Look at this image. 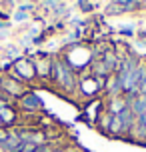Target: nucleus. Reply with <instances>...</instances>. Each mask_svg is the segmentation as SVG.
Wrapping results in <instances>:
<instances>
[{
  "label": "nucleus",
  "mask_w": 146,
  "mask_h": 152,
  "mask_svg": "<svg viewBox=\"0 0 146 152\" xmlns=\"http://www.w3.org/2000/svg\"><path fill=\"white\" fill-rule=\"evenodd\" d=\"M54 86H58L62 92H74L78 90L80 78L74 72V68L68 64L64 56H54L52 58V80Z\"/></svg>",
  "instance_id": "1"
},
{
  "label": "nucleus",
  "mask_w": 146,
  "mask_h": 152,
  "mask_svg": "<svg viewBox=\"0 0 146 152\" xmlns=\"http://www.w3.org/2000/svg\"><path fill=\"white\" fill-rule=\"evenodd\" d=\"M6 74L10 76V78L18 80V82L28 84L36 78V74H34V62H32V58H28V56H20L18 60L12 62V66L6 70Z\"/></svg>",
  "instance_id": "2"
},
{
  "label": "nucleus",
  "mask_w": 146,
  "mask_h": 152,
  "mask_svg": "<svg viewBox=\"0 0 146 152\" xmlns=\"http://www.w3.org/2000/svg\"><path fill=\"white\" fill-rule=\"evenodd\" d=\"M134 120H136V116L132 114L130 106H126L124 110H120V112H118L114 118H112V126H110L108 136L120 138V140H126V136H128V130H130V126L134 124Z\"/></svg>",
  "instance_id": "3"
},
{
  "label": "nucleus",
  "mask_w": 146,
  "mask_h": 152,
  "mask_svg": "<svg viewBox=\"0 0 146 152\" xmlns=\"http://www.w3.org/2000/svg\"><path fill=\"white\" fill-rule=\"evenodd\" d=\"M26 90H28V86H26V84L18 82V80H14V78H10L6 72H4V74H0V94H2L4 98L18 100Z\"/></svg>",
  "instance_id": "4"
},
{
  "label": "nucleus",
  "mask_w": 146,
  "mask_h": 152,
  "mask_svg": "<svg viewBox=\"0 0 146 152\" xmlns=\"http://www.w3.org/2000/svg\"><path fill=\"white\" fill-rule=\"evenodd\" d=\"M18 106H20V110H24V112H28V114H36L44 108V102H42V98H40L36 92L26 90L18 98Z\"/></svg>",
  "instance_id": "5"
},
{
  "label": "nucleus",
  "mask_w": 146,
  "mask_h": 152,
  "mask_svg": "<svg viewBox=\"0 0 146 152\" xmlns=\"http://www.w3.org/2000/svg\"><path fill=\"white\" fill-rule=\"evenodd\" d=\"M52 58L54 56H48V54H38V56L32 58L36 78H40V80H52Z\"/></svg>",
  "instance_id": "6"
},
{
  "label": "nucleus",
  "mask_w": 146,
  "mask_h": 152,
  "mask_svg": "<svg viewBox=\"0 0 146 152\" xmlns=\"http://www.w3.org/2000/svg\"><path fill=\"white\" fill-rule=\"evenodd\" d=\"M128 142H134V144H146V122L142 118H136L134 124L128 130V136H126Z\"/></svg>",
  "instance_id": "7"
},
{
  "label": "nucleus",
  "mask_w": 146,
  "mask_h": 152,
  "mask_svg": "<svg viewBox=\"0 0 146 152\" xmlns=\"http://www.w3.org/2000/svg\"><path fill=\"white\" fill-rule=\"evenodd\" d=\"M102 92H104V96L106 98H116V96H122V84H120V78H118V74H110L104 80V86H102Z\"/></svg>",
  "instance_id": "8"
},
{
  "label": "nucleus",
  "mask_w": 146,
  "mask_h": 152,
  "mask_svg": "<svg viewBox=\"0 0 146 152\" xmlns=\"http://www.w3.org/2000/svg\"><path fill=\"white\" fill-rule=\"evenodd\" d=\"M22 144L24 142L20 140L16 128H10V134H8V138L0 144V150L2 152H22Z\"/></svg>",
  "instance_id": "9"
},
{
  "label": "nucleus",
  "mask_w": 146,
  "mask_h": 152,
  "mask_svg": "<svg viewBox=\"0 0 146 152\" xmlns=\"http://www.w3.org/2000/svg\"><path fill=\"white\" fill-rule=\"evenodd\" d=\"M128 106V100L122 96H116V98H104V110L106 112H110L112 116H116V114L120 112V110H124V108Z\"/></svg>",
  "instance_id": "10"
},
{
  "label": "nucleus",
  "mask_w": 146,
  "mask_h": 152,
  "mask_svg": "<svg viewBox=\"0 0 146 152\" xmlns=\"http://www.w3.org/2000/svg\"><path fill=\"white\" fill-rule=\"evenodd\" d=\"M16 120H18V114H16L12 104H6V106L0 108V122H2V126L12 128V124H14Z\"/></svg>",
  "instance_id": "11"
},
{
  "label": "nucleus",
  "mask_w": 146,
  "mask_h": 152,
  "mask_svg": "<svg viewBox=\"0 0 146 152\" xmlns=\"http://www.w3.org/2000/svg\"><path fill=\"white\" fill-rule=\"evenodd\" d=\"M112 114L106 112V110H102V112L96 116V120H94V124H96V128L100 130V132H104V134H108L110 132V126H112Z\"/></svg>",
  "instance_id": "12"
},
{
  "label": "nucleus",
  "mask_w": 146,
  "mask_h": 152,
  "mask_svg": "<svg viewBox=\"0 0 146 152\" xmlns=\"http://www.w3.org/2000/svg\"><path fill=\"white\" fill-rule=\"evenodd\" d=\"M82 38H84V30H72L70 34L64 36V46H74V44H80L82 42Z\"/></svg>",
  "instance_id": "13"
},
{
  "label": "nucleus",
  "mask_w": 146,
  "mask_h": 152,
  "mask_svg": "<svg viewBox=\"0 0 146 152\" xmlns=\"http://www.w3.org/2000/svg\"><path fill=\"white\" fill-rule=\"evenodd\" d=\"M76 6L80 8V12L90 14V12H94V10H96V2H92V0H78Z\"/></svg>",
  "instance_id": "14"
},
{
  "label": "nucleus",
  "mask_w": 146,
  "mask_h": 152,
  "mask_svg": "<svg viewBox=\"0 0 146 152\" xmlns=\"http://www.w3.org/2000/svg\"><path fill=\"white\" fill-rule=\"evenodd\" d=\"M64 0H42V8H46L48 12H52L56 6H60Z\"/></svg>",
  "instance_id": "15"
},
{
  "label": "nucleus",
  "mask_w": 146,
  "mask_h": 152,
  "mask_svg": "<svg viewBox=\"0 0 146 152\" xmlns=\"http://www.w3.org/2000/svg\"><path fill=\"white\" fill-rule=\"evenodd\" d=\"M12 20H14L16 24H22V22H26V20H28V14H26V12H18V10H16L14 16H12Z\"/></svg>",
  "instance_id": "16"
},
{
  "label": "nucleus",
  "mask_w": 146,
  "mask_h": 152,
  "mask_svg": "<svg viewBox=\"0 0 146 152\" xmlns=\"http://www.w3.org/2000/svg\"><path fill=\"white\" fill-rule=\"evenodd\" d=\"M118 34L124 36V38H132L134 36V28H132V26H122V28L118 30Z\"/></svg>",
  "instance_id": "17"
},
{
  "label": "nucleus",
  "mask_w": 146,
  "mask_h": 152,
  "mask_svg": "<svg viewBox=\"0 0 146 152\" xmlns=\"http://www.w3.org/2000/svg\"><path fill=\"white\" fill-rule=\"evenodd\" d=\"M34 4H32V2H28V4H18V6H16V10H18V12H26V14H28V12H32V10H34Z\"/></svg>",
  "instance_id": "18"
},
{
  "label": "nucleus",
  "mask_w": 146,
  "mask_h": 152,
  "mask_svg": "<svg viewBox=\"0 0 146 152\" xmlns=\"http://www.w3.org/2000/svg\"><path fill=\"white\" fill-rule=\"evenodd\" d=\"M8 134H10V128H6V126H0V144H2V142L8 138Z\"/></svg>",
  "instance_id": "19"
},
{
  "label": "nucleus",
  "mask_w": 146,
  "mask_h": 152,
  "mask_svg": "<svg viewBox=\"0 0 146 152\" xmlns=\"http://www.w3.org/2000/svg\"><path fill=\"white\" fill-rule=\"evenodd\" d=\"M10 30V22L8 20H0V32H8Z\"/></svg>",
  "instance_id": "20"
},
{
  "label": "nucleus",
  "mask_w": 146,
  "mask_h": 152,
  "mask_svg": "<svg viewBox=\"0 0 146 152\" xmlns=\"http://www.w3.org/2000/svg\"><path fill=\"white\" fill-rule=\"evenodd\" d=\"M138 92H140V94H146V76H144V80L140 82V88H138Z\"/></svg>",
  "instance_id": "21"
},
{
  "label": "nucleus",
  "mask_w": 146,
  "mask_h": 152,
  "mask_svg": "<svg viewBox=\"0 0 146 152\" xmlns=\"http://www.w3.org/2000/svg\"><path fill=\"white\" fill-rule=\"evenodd\" d=\"M0 2H4L6 6H18V0H0Z\"/></svg>",
  "instance_id": "22"
},
{
  "label": "nucleus",
  "mask_w": 146,
  "mask_h": 152,
  "mask_svg": "<svg viewBox=\"0 0 146 152\" xmlns=\"http://www.w3.org/2000/svg\"><path fill=\"white\" fill-rule=\"evenodd\" d=\"M6 104H10V100H8V98H4V96L0 94V108H2V106H6Z\"/></svg>",
  "instance_id": "23"
},
{
  "label": "nucleus",
  "mask_w": 146,
  "mask_h": 152,
  "mask_svg": "<svg viewBox=\"0 0 146 152\" xmlns=\"http://www.w3.org/2000/svg\"><path fill=\"white\" fill-rule=\"evenodd\" d=\"M52 152H72V150H68V148H54Z\"/></svg>",
  "instance_id": "24"
},
{
  "label": "nucleus",
  "mask_w": 146,
  "mask_h": 152,
  "mask_svg": "<svg viewBox=\"0 0 146 152\" xmlns=\"http://www.w3.org/2000/svg\"><path fill=\"white\" fill-rule=\"evenodd\" d=\"M108 2H114V0H108Z\"/></svg>",
  "instance_id": "25"
},
{
  "label": "nucleus",
  "mask_w": 146,
  "mask_h": 152,
  "mask_svg": "<svg viewBox=\"0 0 146 152\" xmlns=\"http://www.w3.org/2000/svg\"><path fill=\"white\" fill-rule=\"evenodd\" d=\"M0 126H2V122H0Z\"/></svg>",
  "instance_id": "26"
}]
</instances>
